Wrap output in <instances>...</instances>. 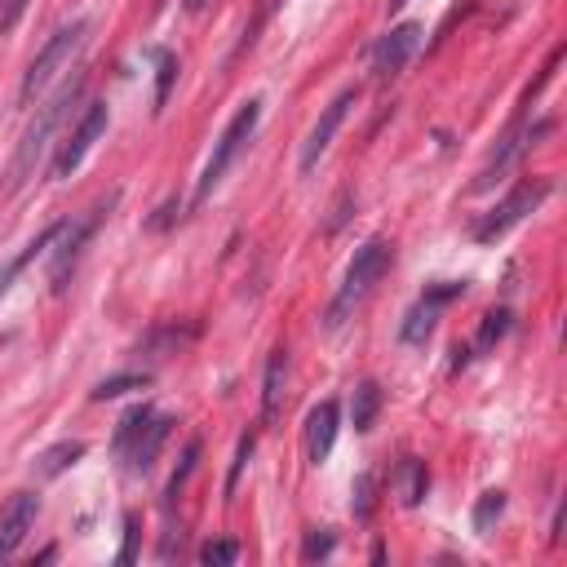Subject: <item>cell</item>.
Returning a JSON list of instances; mask_svg holds the SVG:
<instances>
[{"label":"cell","instance_id":"1","mask_svg":"<svg viewBox=\"0 0 567 567\" xmlns=\"http://www.w3.org/2000/svg\"><path fill=\"white\" fill-rule=\"evenodd\" d=\"M80 93H84V75H71L49 102H40L35 106V120L27 124V133H22V142H18V151H13V159H9V190H18L31 173H35V164H40V155L49 151V137L58 133V124L71 115V106L80 102Z\"/></svg>","mask_w":567,"mask_h":567},{"label":"cell","instance_id":"2","mask_svg":"<svg viewBox=\"0 0 567 567\" xmlns=\"http://www.w3.org/2000/svg\"><path fill=\"white\" fill-rule=\"evenodd\" d=\"M390 261H394V244H390L385 235L363 239V248H354V261L346 266V279H341V288H337V297L328 301L323 323H328V328H341V323L350 319V310L372 292V284L390 270Z\"/></svg>","mask_w":567,"mask_h":567},{"label":"cell","instance_id":"3","mask_svg":"<svg viewBox=\"0 0 567 567\" xmlns=\"http://www.w3.org/2000/svg\"><path fill=\"white\" fill-rule=\"evenodd\" d=\"M84 35H89V18H71L66 27H58L49 40H44V49L31 58V66L22 71V89H18V102L22 106H31L66 66H71V58L84 49Z\"/></svg>","mask_w":567,"mask_h":567},{"label":"cell","instance_id":"4","mask_svg":"<svg viewBox=\"0 0 567 567\" xmlns=\"http://www.w3.org/2000/svg\"><path fill=\"white\" fill-rule=\"evenodd\" d=\"M257 124H261V97H248L235 115H230V124L221 128V137H217V146H213V155H208V164H204V173H199V186H195V199H208L213 190H217V182L226 177V168L248 151V142H252V133H257Z\"/></svg>","mask_w":567,"mask_h":567},{"label":"cell","instance_id":"5","mask_svg":"<svg viewBox=\"0 0 567 567\" xmlns=\"http://www.w3.org/2000/svg\"><path fill=\"white\" fill-rule=\"evenodd\" d=\"M168 425H173V416L151 412L146 403L133 408V412L120 421V430H115V452L128 461L133 474H151V465H155V456H159V447H164V439H168Z\"/></svg>","mask_w":567,"mask_h":567},{"label":"cell","instance_id":"6","mask_svg":"<svg viewBox=\"0 0 567 567\" xmlns=\"http://www.w3.org/2000/svg\"><path fill=\"white\" fill-rule=\"evenodd\" d=\"M111 204H115V195H106V199H102L97 208H89L84 217H62V226H58V235H53V244H49V284H53V292L66 288V279H71V270H75L84 244L93 239V230H97V221L106 217Z\"/></svg>","mask_w":567,"mask_h":567},{"label":"cell","instance_id":"7","mask_svg":"<svg viewBox=\"0 0 567 567\" xmlns=\"http://www.w3.org/2000/svg\"><path fill=\"white\" fill-rule=\"evenodd\" d=\"M549 195V177H532V182H518L478 226H474V239L478 244H487V239H496V235H505L509 226H518L527 213H536L540 208V199Z\"/></svg>","mask_w":567,"mask_h":567},{"label":"cell","instance_id":"8","mask_svg":"<svg viewBox=\"0 0 567 567\" xmlns=\"http://www.w3.org/2000/svg\"><path fill=\"white\" fill-rule=\"evenodd\" d=\"M354 102H359V89L346 84V89L323 106V115L315 120V128H310L306 142H301V159H297L301 173H315V164L328 155V146H332V137H337V128H341V120H346V111H350Z\"/></svg>","mask_w":567,"mask_h":567},{"label":"cell","instance_id":"9","mask_svg":"<svg viewBox=\"0 0 567 567\" xmlns=\"http://www.w3.org/2000/svg\"><path fill=\"white\" fill-rule=\"evenodd\" d=\"M106 133V102H89L84 106V115H80V124H75V133L62 142V151H58V159H53V177H71L80 164H84V155L93 151V142Z\"/></svg>","mask_w":567,"mask_h":567},{"label":"cell","instance_id":"10","mask_svg":"<svg viewBox=\"0 0 567 567\" xmlns=\"http://www.w3.org/2000/svg\"><path fill=\"white\" fill-rule=\"evenodd\" d=\"M416 44H421V27H416V22L390 27V31L377 40V49H372V75H377L381 84L394 80V75L408 66V58L416 53Z\"/></svg>","mask_w":567,"mask_h":567},{"label":"cell","instance_id":"11","mask_svg":"<svg viewBox=\"0 0 567 567\" xmlns=\"http://www.w3.org/2000/svg\"><path fill=\"white\" fill-rule=\"evenodd\" d=\"M35 514H40V496H35V492H13V496L0 505V563L18 554V545H22L27 532L35 527Z\"/></svg>","mask_w":567,"mask_h":567},{"label":"cell","instance_id":"12","mask_svg":"<svg viewBox=\"0 0 567 567\" xmlns=\"http://www.w3.org/2000/svg\"><path fill=\"white\" fill-rule=\"evenodd\" d=\"M461 292H465V284H439V288H425V292H421V301L408 310V319H403L399 337H403L408 346H421V341L434 332V319H439V310H443L452 297H461Z\"/></svg>","mask_w":567,"mask_h":567},{"label":"cell","instance_id":"13","mask_svg":"<svg viewBox=\"0 0 567 567\" xmlns=\"http://www.w3.org/2000/svg\"><path fill=\"white\" fill-rule=\"evenodd\" d=\"M337 430H341V408H337V399L315 403L310 416H306V456H310L315 465L328 461V452H332V443H337Z\"/></svg>","mask_w":567,"mask_h":567},{"label":"cell","instance_id":"14","mask_svg":"<svg viewBox=\"0 0 567 567\" xmlns=\"http://www.w3.org/2000/svg\"><path fill=\"white\" fill-rule=\"evenodd\" d=\"M394 492H399V505L416 509V505L425 501V492H430V470H425V461L403 456L399 470H394Z\"/></svg>","mask_w":567,"mask_h":567},{"label":"cell","instance_id":"15","mask_svg":"<svg viewBox=\"0 0 567 567\" xmlns=\"http://www.w3.org/2000/svg\"><path fill=\"white\" fill-rule=\"evenodd\" d=\"M284 372H288V350H270V359H266V381H261V421H275V412H279Z\"/></svg>","mask_w":567,"mask_h":567},{"label":"cell","instance_id":"16","mask_svg":"<svg viewBox=\"0 0 567 567\" xmlns=\"http://www.w3.org/2000/svg\"><path fill=\"white\" fill-rule=\"evenodd\" d=\"M58 226H62V221H53V226H44V230H40V235H35V239H31V244H27V248H22V252H18V257H13V261H9L4 270H0V297H4L9 288H13V279H18V275H22V270H27V266H31L35 257H44V252H49V244H53V235H58Z\"/></svg>","mask_w":567,"mask_h":567},{"label":"cell","instance_id":"17","mask_svg":"<svg viewBox=\"0 0 567 567\" xmlns=\"http://www.w3.org/2000/svg\"><path fill=\"white\" fill-rule=\"evenodd\" d=\"M80 456H84V443H80V439H62V443H53V447H44V452L35 456V474H40V478H58V474L71 470Z\"/></svg>","mask_w":567,"mask_h":567},{"label":"cell","instance_id":"18","mask_svg":"<svg viewBox=\"0 0 567 567\" xmlns=\"http://www.w3.org/2000/svg\"><path fill=\"white\" fill-rule=\"evenodd\" d=\"M377 408H381V385H377V381H359L354 394H350V425H354L359 434L372 430Z\"/></svg>","mask_w":567,"mask_h":567},{"label":"cell","instance_id":"19","mask_svg":"<svg viewBox=\"0 0 567 567\" xmlns=\"http://www.w3.org/2000/svg\"><path fill=\"white\" fill-rule=\"evenodd\" d=\"M151 385V372H124V377H106V381H97L93 385V399L102 403V399H120V394H128V390H146Z\"/></svg>","mask_w":567,"mask_h":567},{"label":"cell","instance_id":"20","mask_svg":"<svg viewBox=\"0 0 567 567\" xmlns=\"http://www.w3.org/2000/svg\"><path fill=\"white\" fill-rule=\"evenodd\" d=\"M501 514H505V492H483V496L474 501V532L487 536Z\"/></svg>","mask_w":567,"mask_h":567},{"label":"cell","instance_id":"21","mask_svg":"<svg viewBox=\"0 0 567 567\" xmlns=\"http://www.w3.org/2000/svg\"><path fill=\"white\" fill-rule=\"evenodd\" d=\"M509 319H514L509 310H487V315H483V323H478V337H474V346H478V350H487L492 341H501V337L509 332Z\"/></svg>","mask_w":567,"mask_h":567},{"label":"cell","instance_id":"22","mask_svg":"<svg viewBox=\"0 0 567 567\" xmlns=\"http://www.w3.org/2000/svg\"><path fill=\"white\" fill-rule=\"evenodd\" d=\"M155 62H159V84H155V111L168 102V89H173V75H177V58L168 53V49H155L151 53Z\"/></svg>","mask_w":567,"mask_h":567},{"label":"cell","instance_id":"23","mask_svg":"<svg viewBox=\"0 0 567 567\" xmlns=\"http://www.w3.org/2000/svg\"><path fill=\"white\" fill-rule=\"evenodd\" d=\"M195 461H199V439H190V443H186V452H182V465L173 470V478H168V492H164V496H177V492L186 487V478H190Z\"/></svg>","mask_w":567,"mask_h":567},{"label":"cell","instance_id":"24","mask_svg":"<svg viewBox=\"0 0 567 567\" xmlns=\"http://www.w3.org/2000/svg\"><path fill=\"white\" fill-rule=\"evenodd\" d=\"M235 558H239V545H235V540H208V545L199 549V563H208V567H213V563H217V567H230Z\"/></svg>","mask_w":567,"mask_h":567},{"label":"cell","instance_id":"25","mask_svg":"<svg viewBox=\"0 0 567 567\" xmlns=\"http://www.w3.org/2000/svg\"><path fill=\"white\" fill-rule=\"evenodd\" d=\"M332 545H337V540H332V532H328V527H315V532L306 536V545H301V558H306V563L328 558V554H332Z\"/></svg>","mask_w":567,"mask_h":567},{"label":"cell","instance_id":"26","mask_svg":"<svg viewBox=\"0 0 567 567\" xmlns=\"http://www.w3.org/2000/svg\"><path fill=\"white\" fill-rule=\"evenodd\" d=\"M372 514V478L359 474L354 478V518H368Z\"/></svg>","mask_w":567,"mask_h":567},{"label":"cell","instance_id":"27","mask_svg":"<svg viewBox=\"0 0 567 567\" xmlns=\"http://www.w3.org/2000/svg\"><path fill=\"white\" fill-rule=\"evenodd\" d=\"M252 456V434H244L239 439V452H235V465H230V478H226V492H235V483H239V470H244V461Z\"/></svg>","mask_w":567,"mask_h":567},{"label":"cell","instance_id":"28","mask_svg":"<svg viewBox=\"0 0 567 567\" xmlns=\"http://www.w3.org/2000/svg\"><path fill=\"white\" fill-rule=\"evenodd\" d=\"M27 4H31V0H0V31L18 27V18L27 13Z\"/></svg>","mask_w":567,"mask_h":567},{"label":"cell","instance_id":"29","mask_svg":"<svg viewBox=\"0 0 567 567\" xmlns=\"http://www.w3.org/2000/svg\"><path fill=\"white\" fill-rule=\"evenodd\" d=\"M173 208H177V199H168V204H164V208H155V213H159V217H151V221H146V226H151V230H164V226H168V221H173Z\"/></svg>","mask_w":567,"mask_h":567},{"label":"cell","instance_id":"30","mask_svg":"<svg viewBox=\"0 0 567 567\" xmlns=\"http://www.w3.org/2000/svg\"><path fill=\"white\" fill-rule=\"evenodd\" d=\"M199 4H204V0H186V9H199Z\"/></svg>","mask_w":567,"mask_h":567},{"label":"cell","instance_id":"31","mask_svg":"<svg viewBox=\"0 0 567 567\" xmlns=\"http://www.w3.org/2000/svg\"><path fill=\"white\" fill-rule=\"evenodd\" d=\"M390 4H403V0H390Z\"/></svg>","mask_w":567,"mask_h":567}]
</instances>
